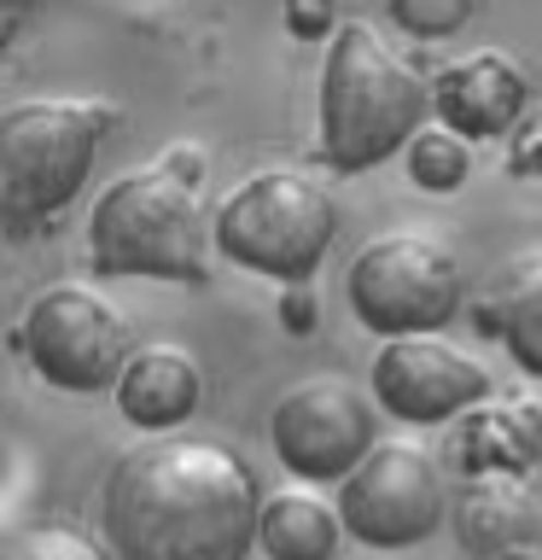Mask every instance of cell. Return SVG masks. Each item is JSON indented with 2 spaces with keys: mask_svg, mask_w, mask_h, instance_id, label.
I'll return each instance as SVG.
<instances>
[{
  "mask_svg": "<svg viewBox=\"0 0 542 560\" xmlns=\"http://www.w3.org/2000/svg\"><path fill=\"white\" fill-rule=\"evenodd\" d=\"M257 520V479L222 438H140L99 485V532L117 560H245Z\"/></svg>",
  "mask_w": 542,
  "mask_h": 560,
  "instance_id": "obj_1",
  "label": "cell"
},
{
  "mask_svg": "<svg viewBox=\"0 0 542 560\" xmlns=\"http://www.w3.org/2000/svg\"><path fill=\"white\" fill-rule=\"evenodd\" d=\"M432 82L385 42L374 24L350 18L332 30L321 65V164L332 175H362L426 129Z\"/></svg>",
  "mask_w": 542,
  "mask_h": 560,
  "instance_id": "obj_2",
  "label": "cell"
},
{
  "mask_svg": "<svg viewBox=\"0 0 542 560\" xmlns=\"http://www.w3.org/2000/svg\"><path fill=\"white\" fill-rule=\"evenodd\" d=\"M199 170L204 158L181 140L157 164L117 175L94 199V217H87L94 275H152V280L204 287L210 262H204Z\"/></svg>",
  "mask_w": 542,
  "mask_h": 560,
  "instance_id": "obj_3",
  "label": "cell"
},
{
  "mask_svg": "<svg viewBox=\"0 0 542 560\" xmlns=\"http://www.w3.org/2000/svg\"><path fill=\"white\" fill-rule=\"evenodd\" d=\"M117 129L105 100H17L0 112V205L7 217L42 222L82 192L99 140Z\"/></svg>",
  "mask_w": 542,
  "mask_h": 560,
  "instance_id": "obj_4",
  "label": "cell"
},
{
  "mask_svg": "<svg viewBox=\"0 0 542 560\" xmlns=\"http://www.w3.org/2000/svg\"><path fill=\"white\" fill-rule=\"evenodd\" d=\"M339 210L332 192L304 170H257L216 210V252L239 269H257L280 287H304L321 269Z\"/></svg>",
  "mask_w": 542,
  "mask_h": 560,
  "instance_id": "obj_5",
  "label": "cell"
},
{
  "mask_svg": "<svg viewBox=\"0 0 542 560\" xmlns=\"http://www.w3.org/2000/svg\"><path fill=\"white\" fill-rule=\"evenodd\" d=\"M344 292H350V310H356L362 327L397 339V332L449 327L467 304V275H461V257L437 234L397 228V234H379L374 245L356 252Z\"/></svg>",
  "mask_w": 542,
  "mask_h": 560,
  "instance_id": "obj_6",
  "label": "cell"
},
{
  "mask_svg": "<svg viewBox=\"0 0 542 560\" xmlns=\"http://www.w3.org/2000/svg\"><path fill=\"white\" fill-rule=\"evenodd\" d=\"M17 345L35 362V374L59 392H105L134 357V327L111 292L87 280H59L24 310Z\"/></svg>",
  "mask_w": 542,
  "mask_h": 560,
  "instance_id": "obj_7",
  "label": "cell"
},
{
  "mask_svg": "<svg viewBox=\"0 0 542 560\" xmlns=\"http://www.w3.org/2000/svg\"><path fill=\"white\" fill-rule=\"evenodd\" d=\"M339 514L344 532L367 549H409L449 520L444 467L414 438H379L356 472L339 479Z\"/></svg>",
  "mask_w": 542,
  "mask_h": 560,
  "instance_id": "obj_8",
  "label": "cell"
},
{
  "mask_svg": "<svg viewBox=\"0 0 542 560\" xmlns=\"http://www.w3.org/2000/svg\"><path fill=\"white\" fill-rule=\"evenodd\" d=\"M374 402L344 374H309L297 380L269 415V438L280 467L304 485H339L356 472V462L379 444L374 438Z\"/></svg>",
  "mask_w": 542,
  "mask_h": 560,
  "instance_id": "obj_9",
  "label": "cell"
},
{
  "mask_svg": "<svg viewBox=\"0 0 542 560\" xmlns=\"http://www.w3.org/2000/svg\"><path fill=\"white\" fill-rule=\"evenodd\" d=\"M374 397L409 427H437L490 397V368L437 332H397L374 357Z\"/></svg>",
  "mask_w": 542,
  "mask_h": 560,
  "instance_id": "obj_10",
  "label": "cell"
},
{
  "mask_svg": "<svg viewBox=\"0 0 542 560\" xmlns=\"http://www.w3.org/2000/svg\"><path fill=\"white\" fill-rule=\"evenodd\" d=\"M449 525H455V542L472 560L542 549V479L531 467L461 472V485L449 497Z\"/></svg>",
  "mask_w": 542,
  "mask_h": 560,
  "instance_id": "obj_11",
  "label": "cell"
},
{
  "mask_svg": "<svg viewBox=\"0 0 542 560\" xmlns=\"http://www.w3.org/2000/svg\"><path fill=\"white\" fill-rule=\"evenodd\" d=\"M531 105V77L507 59V52L484 47V52H467L437 70L432 82V112L437 122L461 129L467 140H490V135H507L514 122L525 117Z\"/></svg>",
  "mask_w": 542,
  "mask_h": 560,
  "instance_id": "obj_12",
  "label": "cell"
},
{
  "mask_svg": "<svg viewBox=\"0 0 542 560\" xmlns=\"http://www.w3.org/2000/svg\"><path fill=\"white\" fill-rule=\"evenodd\" d=\"M111 392H117V409L129 415L134 427L164 432V427H181V420L199 409L204 374L181 345H134V357L117 374Z\"/></svg>",
  "mask_w": 542,
  "mask_h": 560,
  "instance_id": "obj_13",
  "label": "cell"
},
{
  "mask_svg": "<svg viewBox=\"0 0 542 560\" xmlns=\"http://www.w3.org/2000/svg\"><path fill=\"white\" fill-rule=\"evenodd\" d=\"M455 467H537L542 462V402H472L455 427Z\"/></svg>",
  "mask_w": 542,
  "mask_h": 560,
  "instance_id": "obj_14",
  "label": "cell"
},
{
  "mask_svg": "<svg viewBox=\"0 0 542 560\" xmlns=\"http://www.w3.org/2000/svg\"><path fill=\"white\" fill-rule=\"evenodd\" d=\"M344 537V514L315 490H274L257 520V549L269 560H332Z\"/></svg>",
  "mask_w": 542,
  "mask_h": 560,
  "instance_id": "obj_15",
  "label": "cell"
},
{
  "mask_svg": "<svg viewBox=\"0 0 542 560\" xmlns=\"http://www.w3.org/2000/svg\"><path fill=\"white\" fill-rule=\"evenodd\" d=\"M484 322L496 327V339L514 350L525 374L542 380V252H525L507 269H496Z\"/></svg>",
  "mask_w": 542,
  "mask_h": 560,
  "instance_id": "obj_16",
  "label": "cell"
},
{
  "mask_svg": "<svg viewBox=\"0 0 542 560\" xmlns=\"http://www.w3.org/2000/svg\"><path fill=\"white\" fill-rule=\"evenodd\" d=\"M0 560H117V549L70 520H30L17 532H7Z\"/></svg>",
  "mask_w": 542,
  "mask_h": 560,
  "instance_id": "obj_17",
  "label": "cell"
},
{
  "mask_svg": "<svg viewBox=\"0 0 542 560\" xmlns=\"http://www.w3.org/2000/svg\"><path fill=\"white\" fill-rule=\"evenodd\" d=\"M409 175L426 192H455L472 175V147L461 129H449V122H426L414 140H409Z\"/></svg>",
  "mask_w": 542,
  "mask_h": 560,
  "instance_id": "obj_18",
  "label": "cell"
},
{
  "mask_svg": "<svg viewBox=\"0 0 542 560\" xmlns=\"http://www.w3.org/2000/svg\"><path fill=\"white\" fill-rule=\"evenodd\" d=\"M385 12H391L397 30L420 35V42H437V35L461 30L467 18L479 12V0H385Z\"/></svg>",
  "mask_w": 542,
  "mask_h": 560,
  "instance_id": "obj_19",
  "label": "cell"
},
{
  "mask_svg": "<svg viewBox=\"0 0 542 560\" xmlns=\"http://www.w3.org/2000/svg\"><path fill=\"white\" fill-rule=\"evenodd\" d=\"M286 18H292V35L315 42V35L332 30V18H339V0H286Z\"/></svg>",
  "mask_w": 542,
  "mask_h": 560,
  "instance_id": "obj_20",
  "label": "cell"
},
{
  "mask_svg": "<svg viewBox=\"0 0 542 560\" xmlns=\"http://www.w3.org/2000/svg\"><path fill=\"white\" fill-rule=\"evenodd\" d=\"M496 560H542V549H514V555H496Z\"/></svg>",
  "mask_w": 542,
  "mask_h": 560,
  "instance_id": "obj_21",
  "label": "cell"
}]
</instances>
